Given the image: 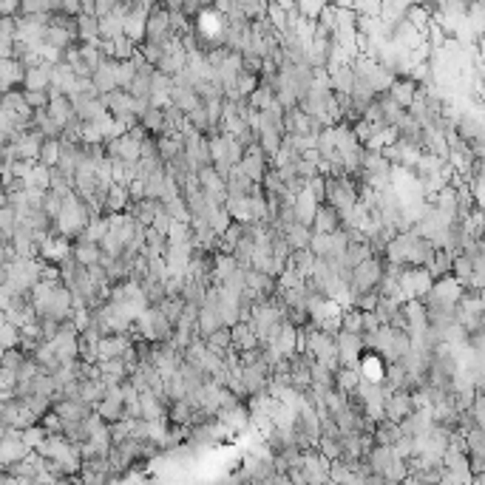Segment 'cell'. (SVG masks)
<instances>
[{"label":"cell","mask_w":485,"mask_h":485,"mask_svg":"<svg viewBox=\"0 0 485 485\" xmlns=\"http://www.w3.org/2000/svg\"><path fill=\"white\" fill-rule=\"evenodd\" d=\"M380 276H383V258H367V261H360L358 267H352V272H349V287H346V290H349V298L378 290ZM349 310H352V307H349Z\"/></svg>","instance_id":"cell-1"},{"label":"cell","mask_w":485,"mask_h":485,"mask_svg":"<svg viewBox=\"0 0 485 485\" xmlns=\"http://www.w3.org/2000/svg\"><path fill=\"white\" fill-rule=\"evenodd\" d=\"M414 412V400H412V391H389L383 395V417L389 423H400L406 420L409 414Z\"/></svg>","instance_id":"cell-2"},{"label":"cell","mask_w":485,"mask_h":485,"mask_svg":"<svg viewBox=\"0 0 485 485\" xmlns=\"http://www.w3.org/2000/svg\"><path fill=\"white\" fill-rule=\"evenodd\" d=\"M26 454H28V448L23 446L20 432L17 429H6V434L0 437V471H6L9 466L26 460Z\"/></svg>","instance_id":"cell-3"},{"label":"cell","mask_w":485,"mask_h":485,"mask_svg":"<svg viewBox=\"0 0 485 485\" xmlns=\"http://www.w3.org/2000/svg\"><path fill=\"white\" fill-rule=\"evenodd\" d=\"M150 3H134V12L123 20V37L131 40L134 46H142L145 43V20L150 15Z\"/></svg>","instance_id":"cell-4"},{"label":"cell","mask_w":485,"mask_h":485,"mask_svg":"<svg viewBox=\"0 0 485 485\" xmlns=\"http://www.w3.org/2000/svg\"><path fill=\"white\" fill-rule=\"evenodd\" d=\"M310 230H312L315 236H332V233H338V230H341V216H338V210H335V207H329V204H318V207H315V216H312Z\"/></svg>","instance_id":"cell-5"},{"label":"cell","mask_w":485,"mask_h":485,"mask_svg":"<svg viewBox=\"0 0 485 485\" xmlns=\"http://www.w3.org/2000/svg\"><path fill=\"white\" fill-rule=\"evenodd\" d=\"M12 145H15L17 159H23V162H28V165H37V154H40V145H43V136H40L37 131L28 128V131L20 134L17 139H12Z\"/></svg>","instance_id":"cell-6"},{"label":"cell","mask_w":485,"mask_h":485,"mask_svg":"<svg viewBox=\"0 0 485 485\" xmlns=\"http://www.w3.org/2000/svg\"><path fill=\"white\" fill-rule=\"evenodd\" d=\"M51 412L63 423H77V420H88L94 414V406H88L82 400H57V403H51Z\"/></svg>","instance_id":"cell-7"},{"label":"cell","mask_w":485,"mask_h":485,"mask_svg":"<svg viewBox=\"0 0 485 485\" xmlns=\"http://www.w3.org/2000/svg\"><path fill=\"white\" fill-rule=\"evenodd\" d=\"M258 346V338L247 321H238L236 326H230V352H247V349H256Z\"/></svg>","instance_id":"cell-8"},{"label":"cell","mask_w":485,"mask_h":485,"mask_svg":"<svg viewBox=\"0 0 485 485\" xmlns=\"http://www.w3.org/2000/svg\"><path fill=\"white\" fill-rule=\"evenodd\" d=\"M46 111H48V116L54 119L60 128H69L74 119H77V114H74L69 97H63V94H48V108H46Z\"/></svg>","instance_id":"cell-9"},{"label":"cell","mask_w":485,"mask_h":485,"mask_svg":"<svg viewBox=\"0 0 485 485\" xmlns=\"http://www.w3.org/2000/svg\"><path fill=\"white\" fill-rule=\"evenodd\" d=\"M71 258L80 264V267H97L100 264V258H103V250H100V245H91V241H82V238H77V241H71Z\"/></svg>","instance_id":"cell-10"},{"label":"cell","mask_w":485,"mask_h":485,"mask_svg":"<svg viewBox=\"0 0 485 485\" xmlns=\"http://www.w3.org/2000/svg\"><path fill=\"white\" fill-rule=\"evenodd\" d=\"M128 346H131V335H105V338H100V344H97V363L119 358Z\"/></svg>","instance_id":"cell-11"},{"label":"cell","mask_w":485,"mask_h":485,"mask_svg":"<svg viewBox=\"0 0 485 485\" xmlns=\"http://www.w3.org/2000/svg\"><path fill=\"white\" fill-rule=\"evenodd\" d=\"M51 69L54 66H35L23 71V91H48L51 88Z\"/></svg>","instance_id":"cell-12"},{"label":"cell","mask_w":485,"mask_h":485,"mask_svg":"<svg viewBox=\"0 0 485 485\" xmlns=\"http://www.w3.org/2000/svg\"><path fill=\"white\" fill-rule=\"evenodd\" d=\"M103 100H105V111H108L111 116H125V114H134V105H136V100L128 94V91H123V88L111 91V94H105Z\"/></svg>","instance_id":"cell-13"},{"label":"cell","mask_w":485,"mask_h":485,"mask_svg":"<svg viewBox=\"0 0 485 485\" xmlns=\"http://www.w3.org/2000/svg\"><path fill=\"white\" fill-rule=\"evenodd\" d=\"M216 329H222L219 310H213V307H199V315H196V338L207 341Z\"/></svg>","instance_id":"cell-14"},{"label":"cell","mask_w":485,"mask_h":485,"mask_svg":"<svg viewBox=\"0 0 485 485\" xmlns=\"http://www.w3.org/2000/svg\"><path fill=\"white\" fill-rule=\"evenodd\" d=\"M386 94L406 111V108L412 105V100L417 97V85H414L409 77H395V82H391V88L386 91Z\"/></svg>","instance_id":"cell-15"},{"label":"cell","mask_w":485,"mask_h":485,"mask_svg":"<svg viewBox=\"0 0 485 485\" xmlns=\"http://www.w3.org/2000/svg\"><path fill=\"white\" fill-rule=\"evenodd\" d=\"M128 191L123 185H111L105 202H103V216H119V213H125L128 210Z\"/></svg>","instance_id":"cell-16"},{"label":"cell","mask_w":485,"mask_h":485,"mask_svg":"<svg viewBox=\"0 0 485 485\" xmlns=\"http://www.w3.org/2000/svg\"><path fill=\"white\" fill-rule=\"evenodd\" d=\"M315 207H318V202L310 196V191L304 188L298 196H295V204H292V213H295V222L298 224H304V227H310L312 224V216H315Z\"/></svg>","instance_id":"cell-17"},{"label":"cell","mask_w":485,"mask_h":485,"mask_svg":"<svg viewBox=\"0 0 485 485\" xmlns=\"http://www.w3.org/2000/svg\"><path fill=\"white\" fill-rule=\"evenodd\" d=\"M284 238H287V245L292 247V253H295V250H310V238H312V230L295 222V224L284 227Z\"/></svg>","instance_id":"cell-18"},{"label":"cell","mask_w":485,"mask_h":485,"mask_svg":"<svg viewBox=\"0 0 485 485\" xmlns=\"http://www.w3.org/2000/svg\"><path fill=\"white\" fill-rule=\"evenodd\" d=\"M94 414L105 423V426H114V423H119L125 417V409H123V403L119 400H108V398H103L97 406H94Z\"/></svg>","instance_id":"cell-19"},{"label":"cell","mask_w":485,"mask_h":485,"mask_svg":"<svg viewBox=\"0 0 485 485\" xmlns=\"http://www.w3.org/2000/svg\"><path fill=\"white\" fill-rule=\"evenodd\" d=\"M400 437H403V434H400V426H398V423H389V420L378 423L375 432H372L375 446H386V448H391V446H395Z\"/></svg>","instance_id":"cell-20"},{"label":"cell","mask_w":485,"mask_h":485,"mask_svg":"<svg viewBox=\"0 0 485 485\" xmlns=\"http://www.w3.org/2000/svg\"><path fill=\"white\" fill-rule=\"evenodd\" d=\"M329 82H332V94H352V85H355L352 66H341L335 71H329Z\"/></svg>","instance_id":"cell-21"},{"label":"cell","mask_w":485,"mask_h":485,"mask_svg":"<svg viewBox=\"0 0 485 485\" xmlns=\"http://www.w3.org/2000/svg\"><path fill=\"white\" fill-rule=\"evenodd\" d=\"M463 440H466V457H485V432H482V426H468Z\"/></svg>","instance_id":"cell-22"},{"label":"cell","mask_w":485,"mask_h":485,"mask_svg":"<svg viewBox=\"0 0 485 485\" xmlns=\"http://www.w3.org/2000/svg\"><path fill=\"white\" fill-rule=\"evenodd\" d=\"M139 128L145 134H154V136H162L165 134V114L159 108H148L142 116H139Z\"/></svg>","instance_id":"cell-23"},{"label":"cell","mask_w":485,"mask_h":485,"mask_svg":"<svg viewBox=\"0 0 485 485\" xmlns=\"http://www.w3.org/2000/svg\"><path fill=\"white\" fill-rule=\"evenodd\" d=\"M108 236V216H97V219H88L85 230H82V241H91V245H100V241Z\"/></svg>","instance_id":"cell-24"},{"label":"cell","mask_w":485,"mask_h":485,"mask_svg":"<svg viewBox=\"0 0 485 485\" xmlns=\"http://www.w3.org/2000/svg\"><path fill=\"white\" fill-rule=\"evenodd\" d=\"M358 383H360V375H358V369H335V389L341 391V395H355V389H358Z\"/></svg>","instance_id":"cell-25"},{"label":"cell","mask_w":485,"mask_h":485,"mask_svg":"<svg viewBox=\"0 0 485 485\" xmlns=\"http://www.w3.org/2000/svg\"><path fill=\"white\" fill-rule=\"evenodd\" d=\"M204 346H207V352H213V355H219V358H224V355L230 352V329H227V326L216 329L213 335L204 341Z\"/></svg>","instance_id":"cell-26"},{"label":"cell","mask_w":485,"mask_h":485,"mask_svg":"<svg viewBox=\"0 0 485 485\" xmlns=\"http://www.w3.org/2000/svg\"><path fill=\"white\" fill-rule=\"evenodd\" d=\"M57 159H60V139H43L40 154H37V165L51 170V168H57Z\"/></svg>","instance_id":"cell-27"},{"label":"cell","mask_w":485,"mask_h":485,"mask_svg":"<svg viewBox=\"0 0 485 485\" xmlns=\"http://www.w3.org/2000/svg\"><path fill=\"white\" fill-rule=\"evenodd\" d=\"M48 173H51L48 168L35 165L32 173H28V176L23 179V182H26V188H35V191H43V193H46V191H48Z\"/></svg>","instance_id":"cell-28"},{"label":"cell","mask_w":485,"mask_h":485,"mask_svg":"<svg viewBox=\"0 0 485 485\" xmlns=\"http://www.w3.org/2000/svg\"><path fill=\"white\" fill-rule=\"evenodd\" d=\"M157 310H159V312L168 318V324L173 326V324L179 321L182 310H185V301H182V298H165V301H162V304H159Z\"/></svg>","instance_id":"cell-29"},{"label":"cell","mask_w":485,"mask_h":485,"mask_svg":"<svg viewBox=\"0 0 485 485\" xmlns=\"http://www.w3.org/2000/svg\"><path fill=\"white\" fill-rule=\"evenodd\" d=\"M233 88H236V94H238L241 100H247V97L253 94V91L258 88V77H253V74H245V71H241V74L236 77Z\"/></svg>","instance_id":"cell-30"},{"label":"cell","mask_w":485,"mask_h":485,"mask_svg":"<svg viewBox=\"0 0 485 485\" xmlns=\"http://www.w3.org/2000/svg\"><path fill=\"white\" fill-rule=\"evenodd\" d=\"M40 210L54 222V219L60 216V210H63V196H57V193L46 191V193H43V202H40Z\"/></svg>","instance_id":"cell-31"},{"label":"cell","mask_w":485,"mask_h":485,"mask_svg":"<svg viewBox=\"0 0 485 485\" xmlns=\"http://www.w3.org/2000/svg\"><path fill=\"white\" fill-rule=\"evenodd\" d=\"M412 477H414L420 485H437V482H443V466H434V468H417Z\"/></svg>","instance_id":"cell-32"},{"label":"cell","mask_w":485,"mask_h":485,"mask_svg":"<svg viewBox=\"0 0 485 485\" xmlns=\"http://www.w3.org/2000/svg\"><path fill=\"white\" fill-rule=\"evenodd\" d=\"M23 360H26V355H23L20 349H6L3 355H0V369H6V372H17Z\"/></svg>","instance_id":"cell-33"},{"label":"cell","mask_w":485,"mask_h":485,"mask_svg":"<svg viewBox=\"0 0 485 485\" xmlns=\"http://www.w3.org/2000/svg\"><path fill=\"white\" fill-rule=\"evenodd\" d=\"M23 100L32 111H46L48 108V91H23Z\"/></svg>","instance_id":"cell-34"},{"label":"cell","mask_w":485,"mask_h":485,"mask_svg":"<svg viewBox=\"0 0 485 485\" xmlns=\"http://www.w3.org/2000/svg\"><path fill=\"white\" fill-rule=\"evenodd\" d=\"M15 227H17V213L9 204H0V230H3L6 236H12Z\"/></svg>","instance_id":"cell-35"},{"label":"cell","mask_w":485,"mask_h":485,"mask_svg":"<svg viewBox=\"0 0 485 485\" xmlns=\"http://www.w3.org/2000/svg\"><path fill=\"white\" fill-rule=\"evenodd\" d=\"M37 329H40V338L48 344L57 332H60V321H54V318H37Z\"/></svg>","instance_id":"cell-36"},{"label":"cell","mask_w":485,"mask_h":485,"mask_svg":"<svg viewBox=\"0 0 485 485\" xmlns=\"http://www.w3.org/2000/svg\"><path fill=\"white\" fill-rule=\"evenodd\" d=\"M15 32H17V20H6V17H0V43L12 46V43H15Z\"/></svg>","instance_id":"cell-37"},{"label":"cell","mask_w":485,"mask_h":485,"mask_svg":"<svg viewBox=\"0 0 485 485\" xmlns=\"http://www.w3.org/2000/svg\"><path fill=\"white\" fill-rule=\"evenodd\" d=\"M17 15H20V3H15V0H0V17L17 20Z\"/></svg>","instance_id":"cell-38"},{"label":"cell","mask_w":485,"mask_h":485,"mask_svg":"<svg viewBox=\"0 0 485 485\" xmlns=\"http://www.w3.org/2000/svg\"><path fill=\"white\" fill-rule=\"evenodd\" d=\"M111 12H114V0H97V3H94V17L97 20L108 17Z\"/></svg>","instance_id":"cell-39"},{"label":"cell","mask_w":485,"mask_h":485,"mask_svg":"<svg viewBox=\"0 0 485 485\" xmlns=\"http://www.w3.org/2000/svg\"><path fill=\"white\" fill-rule=\"evenodd\" d=\"M63 17H77L80 15V0H66V3H60V12Z\"/></svg>","instance_id":"cell-40"},{"label":"cell","mask_w":485,"mask_h":485,"mask_svg":"<svg viewBox=\"0 0 485 485\" xmlns=\"http://www.w3.org/2000/svg\"><path fill=\"white\" fill-rule=\"evenodd\" d=\"M9 241H12V236H6L3 230H0V247H6V245H9Z\"/></svg>","instance_id":"cell-41"},{"label":"cell","mask_w":485,"mask_h":485,"mask_svg":"<svg viewBox=\"0 0 485 485\" xmlns=\"http://www.w3.org/2000/svg\"><path fill=\"white\" fill-rule=\"evenodd\" d=\"M398 485H420V482H417V479H414V477H412V474H409V477H406V479H400V482H398Z\"/></svg>","instance_id":"cell-42"},{"label":"cell","mask_w":485,"mask_h":485,"mask_svg":"<svg viewBox=\"0 0 485 485\" xmlns=\"http://www.w3.org/2000/svg\"><path fill=\"white\" fill-rule=\"evenodd\" d=\"M71 485H82V482H80V477H74V479H71Z\"/></svg>","instance_id":"cell-43"},{"label":"cell","mask_w":485,"mask_h":485,"mask_svg":"<svg viewBox=\"0 0 485 485\" xmlns=\"http://www.w3.org/2000/svg\"><path fill=\"white\" fill-rule=\"evenodd\" d=\"M0 170H3V159H0Z\"/></svg>","instance_id":"cell-44"},{"label":"cell","mask_w":485,"mask_h":485,"mask_svg":"<svg viewBox=\"0 0 485 485\" xmlns=\"http://www.w3.org/2000/svg\"><path fill=\"white\" fill-rule=\"evenodd\" d=\"M326 485H335V482H329V479H326Z\"/></svg>","instance_id":"cell-45"},{"label":"cell","mask_w":485,"mask_h":485,"mask_svg":"<svg viewBox=\"0 0 485 485\" xmlns=\"http://www.w3.org/2000/svg\"><path fill=\"white\" fill-rule=\"evenodd\" d=\"M241 485H250V482H241Z\"/></svg>","instance_id":"cell-46"},{"label":"cell","mask_w":485,"mask_h":485,"mask_svg":"<svg viewBox=\"0 0 485 485\" xmlns=\"http://www.w3.org/2000/svg\"><path fill=\"white\" fill-rule=\"evenodd\" d=\"M0 409H3V403H0Z\"/></svg>","instance_id":"cell-47"}]
</instances>
